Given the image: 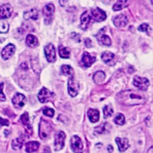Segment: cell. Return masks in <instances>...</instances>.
Segmentation results:
<instances>
[{
    "label": "cell",
    "instance_id": "74e56055",
    "mask_svg": "<svg viewBox=\"0 0 153 153\" xmlns=\"http://www.w3.org/2000/svg\"><path fill=\"white\" fill-rule=\"evenodd\" d=\"M84 44H85V45L87 48H90V47L92 46L91 41L89 38H87L86 39H85V41H84Z\"/></svg>",
    "mask_w": 153,
    "mask_h": 153
},
{
    "label": "cell",
    "instance_id": "4fadbf2b",
    "mask_svg": "<svg viewBox=\"0 0 153 153\" xmlns=\"http://www.w3.org/2000/svg\"><path fill=\"white\" fill-rule=\"evenodd\" d=\"M98 42L104 45H110L111 44V40L110 38L105 33L104 28L101 29L96 35Z\"/></svg>",
    "mask_w": 153,
    "mask_h": 153
},
{
    "label": "cell",
    "instance_id": "8992f818",
    "mask_svg": "<svg viewBox=\"0 0 153 153\" xmlns=\"http://www.w3.org/2000/svg\"><path fill=\"white\" fill-rule=\"evenodd\" d=\"M54 96V93L51 92L45 87H43L38 93V98L40 102L46 103L51 99Z\"/></svg>",
    "mask_w": 153,
    "mask_h": 153
},
{
    "label": "cell",
    "instance_id": "7a4b0ae2",
    "mask_svg": "<svg viewBox=\"0 0 153 153\" xmlns=\"http://www.w3.org/2000/svg\"><path fill=\"white\" fill-rule=\"evenodd\" d=\"M52 131L51 124L45 120L41 119L39 125V136L41 139H47L49 137Z\"/></svg>",
    "mask_w": 153,
    "mask_h": 153
},
{
    "label": "cell",
    "instance_id": "9a60e30c",
    "mask_svg": "<svg viewBox=\"0 0 153 153\" xmlns=\"http://www.w3.org/2000/svg\"><path fill=\"white\" fill-rule=\"evenodd\" d=\"M128 23V19L124 14H121L117 16L114 19V24L116 27H121L125 26Z\"/></svg>",
    "mask_w": 153,
    "mask_h": 153
},
{
    "label": "cell",
    "instance_id": "ac0fdd59",
    "mask_svg": "<svg viewBox=\"0 0 153 153\" xmlns=\"http://www.w3.org/2000/svg\"><path fill=\"white\" fill-rule=\"evenodd\" d=\"M96 59L95 57L91 56L88 52L85 51L82 54V62L85 68H88L96 61Z\"/></svg>",
    "mask_w": 153,
    "mask_h": 153
},
{
    "label": "cell",
    "instance_id": "30bf717a",
    "mask_svg": "<svg viewBox=\"0 0 153 153\" xmlns=\"http://www.w3.org/2000/svg\"><path fill=\"white\" fill-rule=\"evenodd\" d=\"M91 13L94 20L98 22H102L105 20L106 18V13L99 8H96L92 10Z\"/></svg>",
    "mask_w": 153,
    "mask_h": 153
},
{
    "label": "cell",
    "instance_id": "7402d4cb",
    "mask_svg": "<svg viewBox=\"0 0 153 153\" xmlns=\"http://www.w3.org/2000/svg\"><path fill=\"white\" fill-rule=\"evenodd\" d=\"M39 146V143L36 141H30L26 143V151L28 153L36 151Z\"/></svg>",
    "mask_w": 153,
    "mask_h": 153
},
{
    "label": "cell",
    "instance_id": "f35d334b",
    "mask_svg": "<svg viewBox=\"0 0 153 153\" xmlns=\"http://www.w3.org/2000/svg\"><path fill=\"white\" fill-rule=\"evenodd\" d=\"M72 38H73V39H76H76H77V38H78V40L79 41V37H80V35H79V34H78V33H72Z\"/></svg>",
    "mask_w": 153,
    "mask_h": 153
},
{
    "label": "cell",
    "instance_id": "cb8c5ba5",
    "mask_svg": "<svg viewBox=\"0 0 153 153\" xmlns=\"http://www.w3.org/2000/svg\"><path fill=\"white\" fill-rule=\"evenodd\" d=\"M20 120H21V122L22 123V124L26 127L27 132L29 133L30 131L32 132V128H31V126L29 123V117H28V114L27 112H25L24 114H23L21 115Z\"/></svg>",
    "mask_w": 153,
    "mask_h": 153
},
{
    "label": "cell",
    "instance_id": "d6986e66",
    "mask_svg": "<svg viewBox=\"0 0 153 153\" xmlns=\"http://www.w3.org/2000/svg\"><path fill=\"white\" fill-rule=\"evenodd\" d=\"M115 141L118 146L119 151L121 152L125 151L129 146L128 140L127 138L117 137L115 139Z\"/></svg>",
    "mask_w": 153,
    "mask_h": 153
},
{
    "label": "cell",
    "instance_id": "2e32d148",
    "mask_svg": "<svg viewBox=\"0 0 153 153\" xmlns=\"http://www.w3.org/2000/svg\"><path fill=\"white\" fill-rule=\"evenodd\" d=\"M91 16L88 13L87 11H85L81 16V24L80 27L82 30H86L91 22Z\"/></svg>",
    "mask_w": 153,
    "mask_h": 153
},
{
    "label": "cell",
    "instance_id": "e0dca14e",
    "mask_svg": "<svg viewBox=\"0 0 153 153\" xmlns=\"http://www.w3.org/2000/svg\"><path fill=\"white\" fill-rule=\"evenodd\" d=\"M101 58L102 60L108 65L112 66L115 64V62H114L115 55L114 53L111 52H109V51L103 52L101 55Z\"/></svg>",
    "mask_w": 153,
    "mask_h": 153
},
{
    "label": "cell",
    "instance_id": "8d00e7d4",
    "mask_svg": "<svg viewBox=\"0 0 153 153\" xmlns=\"http://www.w3.org/2000/svg\"><path fill=\"white\" fill-rule=\"evenodd\" d=\"M9 121L6 119H3L0 117V127L3 126H8Z\"/></svg>",
    "mask_w": 153,
    "mask_h": 153
},
{
    "label": "cell",
    "instance_id": "f1b7e54d",
    "mask_svg": "<svg viewBox=\"0 0 153 153\" xmlns=\"http://www.w3.org/2000/svg\"><path fill=\"white\" fill-rule=\"evenodd\" d=\"M61 72L63 75H69L72 77L74 75V70L69 65H64L61 67Z\"/></svg>",
    "mask_w": 153,
    "mask_h": 153
},
{
    "label": "cell",
    "instance_id": "3957f363",
    "mask_svg": "<svg viewBox=\"0 0 153 153\" xmlns=\"http://www.w3.org/2000/svg\"><path fill=\"white\" fill-rule=\"evenodd\" d=\"M55 7L52 4H48L42 9V14L45 17V24H50L52 22V17L54 12Z\"/></svg>",
    "mask_w": 153,
    "mask_h": 153
},
{
    "label": "cell",
    "instance_id": "44dd1931",
    "mask_svg": "<svg viewBox=\"0 0 153 153\" xmlns=\"http://www.w3.org/2000/svg\"><path fill=\"white\" fill-rule=\"evenodd\" d=\"M87 116L91 122L96 123L99 119V112L97 109H90L87 112Z\"/></svg>",
    "mask_w": 153,
    "mask_h": 153
},
{
    "label": "cell",
    "instance_id": "4dcf8cb0",
    "mask_svg": "<svg viewBox=\"0 0 153 153\" xmlns=\"http://www.w3.org/2000/svg\"><path fill=\"white\" fill-rule=\"evenodd\" d=\"M103 115H104L105 118H107L111 117L113 114V109L112 107L109 105H105L103 108Z\"/></svg>",
    "mask_w": 153,
    "mask_h": 153
},
{
    "label": "cell",
    "instance_id": "ab89813d",
    "mask_svg": "<svg viewBox=\"0 0 153 153\" xmlns=\"http://www.w3.org/2000/svg\"><path fill=\"white\" fill-rule=\"evenodd\" d=\"M107 149H108V151L109 152L111 153V152L113 151V149H113V147H112L111 145H109L108 146Z\"/></svg>",
    "mask_w": 153,
    "mask_h": 153
},
{
    "label": "cell",
    "instance_id": "e575fe53",
    "mask_svg": "<svg viewBox=\"0 0 153 153\" xmlns=\"http://www.w3.org/2000/svg\"><path fill=\"white\" fill-rule=\"evenodd\" d=\"M149 29V26L147 23H143L140 25L138 27V30L141 32H148Z\"/></svg>",
    "mask_w": 153,
    "mask_h": 153
},
{
    "label": "cell",
    "instance_id": "f546056e",
    "mask_svg": "<svg viewBox=\"0 0 153 153\" xmlns=\"http://www.w3.org/2000/svg\"><path fill=\"white\" fill-rule=\"evenodd\" d=\"M9 25L7 21L4 20H0V33H7L8 30Z\"/></svg>",
    "mask_w": 153,
    "mask_h": 153
},
{
    "label": "cell",
    "instance_id": "ba28073f",
    "mask_svg": "<svg viewBox=\"0 0 153 153\" xmlns=\"http://www.w3.org/2000/svg\"><path fill=\"white\" fill-rule=\"evenodd\" d=\"M71 146L75 153H82L83 145L81 139L78 136H74L71 139Z\"/></svg>",
    "mask_w": 153,
    "mask_h": 153
},
{
    "label": "cell",
    "instance_id": "60d3db41",
    "mask_svg": "<svg viewBox=\"0 0 153 153\" xmlns=\"http://www.w3.org/2000/svg\"><path fill=\"white\" fill-rule=\"evenodd\" d=\"M112 0H102V1L105 3V4H109V2H111Z\"/></svg>",
    "mask_w": 153,
    "mask_h": 153
},
{
    "label": "cell",
    "instance_id": "603a6c76",
    "mask_svg": "<svg viewBox=\"0 0 153 153\" xmlns=\"http://www.w3.org/2000/svg\"><path fill=\"white\" fill-rule=\"evenodd\" d=\"M26 44L32 48L35 47L38 45V41L37 38L32 34H28L26 39Z\"/></svg>",
    "mask_w": 153,
    "mask_h": 153
},
{
    "label": "cell",
    "instance_id": "277c9868",
    "mask_svg": "<svg viewBox=\"0 0 153 153\" xmlns=\"http://www.w3.org/2000/svg\"><path fill=\"white\" fill-rule=\"evenodd\" d=\"M133 84L139 90L145 91L149 85V82L146 78L139 76H135L133 78Z\"/></svg>",
    "mask_w": 153,
    "mask_h": 153
},
{
    "label": "cell",
    "instance_id": "ffe728a7",
    "mask_svg": "<svg viewBox=\"0 0 153 153\" xmlns=\"http://www.w3.org/2000/svg\"><path fill=\"white\" fill-rule=\"evenodd\" d=\"M39 17V13L36 8H32L24 13L23 17L26 20L32 19V20H37Z\"/></svg>",
    "mask_w": 153,
    "mask_h": 153
},
{
    "label": "cell",
    "instance_id": "83f0119b",
    "mask_svg": "<svg viewBox=\"0 0 153 153\" xmlns=\"http://www.w3.org/2000/svg\"><path fill=\"white\" fill-rule=\"evenodd\" d=\"M105 78V74L103 71H97L93 75V79L97 84H100Z\"/></svg>",
    "mask_w": 153,
    "mask_h": 153
},
{
    "label": "cell",
    "instance_id": "836d02e7",
    "mask_svg": "<svg viewBox=\"0 0 153 153\" xmlns=\"http://www.w3.org/2000/svg\"><path fill=\"white\" fill-rule=\"evenodd\" d=\"M106 123H102V124H100V126H97V127L95 128V131L98 133H103V131H105L106 130Z\"/></svg>",
    "mask_w": 153,
    "mask_h": 153
},
{
    "label": "cell",
    "instance_id": "d6a6232c",
    "mask_svg": "<svg viewBox=\"0 0 153 153\" xmlns=\"http://www.w3.org/2000/svg\"><path fill=\"white\" fill-rule=\"evenodd\" d=\"M43 114L46 116L53 117L54 114V111L51 108H45L43 110Z\"/></svg>",
    "mask_w": 153,
    "mask_h": 153
},
{
    "label": "cell",
    "instance_id": "5bb4252c",
    "mask_svg": "<svg viewBox=\"0 0 153 153\" xmlns=\"http://www.w3.org/2000/svg\"><path fill=\"white\" fill-rule=\"evenodd\" d=\"M12 102L15 107L22 108L26 103V98L23 94L20 93H17L13 97L12 99Z\"/></svg>",
    "mask_w": 153,
    "mask_h": 153
},
{
    "label": "cell",
    "instance_id": "d4e9b609",
    "mask_svg": "<svg viewBox=\"0 0 153 153\" xmlns=\"http://www.w3.org/2000/svg\"><path fill=\"white\" fill-rule=\"evenodd\" d=\"M59 55L62 58L68 59L70 56V50L68 47L63 45H60L59 48Z\"/></svg>",
    "mask_w": 153,
    "mask_h": 153
},
{
    "label": "cell",
    "instance_id": "d590c367",
    "mask_svg": "<svg viewBox=\"0 0 153 153\" xmlns=\"http://www.w3.org/2000/svg\"><path fill=\"white\" fill-rule=\"evenodd\" d=\"M3 85L4 82H0V101H4L5 100V96L2 91Z\"/></svg>",
    "mask_w": 153,
    "mask_h": 153
},
{
    "label": "cell",
    "instance_id": "8fae6325",
    "mask_svg": "<svg viewBox=\"0 0 153 153\" xmlns=\"http://www.w3.org/2000/svg\"><path fill=\"white\" fill-rule=\"evenodd\" d=\"M16 50L15 46L12 44H9L6 45L2 50L1 55L4 60L10 59L14 54Z\"/></svg>",
    "mask_w": 153,
    "mask_h": 153
},
{
    "label": "cell",
    "instance_id": "52a82bcc",
    "mask_svg": "<svg viewBox=\"0 0 153 153\" xmlns=\"http://www.w3.org/2000/svg\"><path fill=\"white\" fill-rule=\"evenodd\" d=\"M65 137V134L62 131H60L56 134L54 143V147L56 151H59L63 148Z\"/></svg>",
    "mask_w": 153,
    "mask_h": 153
},
{
    "label": "cell",
    "instance_id": "4316f807",
    "mask_svg": "<svg viewBox=\"0 0 153 153\" xmlns=\"http://www.w3.org/2000/svg\"><path fill=\"white\" fill-rule=\"evenodd\" d=\"M24 140H25L24 139L23 137H21L14 139L12 141V143H11L13 148L14 149H16V150L20 149L22 147L23 143Z\"/></svg>",
    "mask_w": 153,
    "mask_h": 153
},
{
    "label": "cell",
    "instance_id": "7c38bea8",
    "mask_svg": "<svg viewBox=\"0 0 153 153\" xmlns=\"http://www.w3.org/2000/svg\"><path fill=\"white\" fill-rule=\"evenodd\" d=\"M13 11L12 7L8 4H4L0 7V19H5L10 17Z\"/></svg>",
    "mask_w": 153,
    "mask_h": 153
},
{
    "label": "cell",
    "instance_id": "9c48e42d",
    "mask_svg": "<svg viewBox=\"0 0 153 153\" xmlns=\"http://www.w3.org/2000/svg\"><path fill=\"white\" fill-rule=\"evenodd\" d=\"M68 89L69 94L72 97H75L78 94L79 87L78 83L73 78V77L70 78L68 80Z\"/></svg>",
    "mask_w": 153,
    "mask_h": 153
},
{
    "label": "cell",
    "instance_id": "484cf974",
    "mask_svg": "<svg viewBox=\"0 0 153 153\" xmlns=\"http://www.w3.org/2000/svg\"><path fill=\"white\" fill-rule=\"evenodd\" d=\"M128 0H118L112 7L114 11H119L127 5Z\"/></svg>",
    "mask_w": 153,
    "mask_h": 153
},
{
    "label": "cell",
    "instance_id": "5b68a950",
    "mask_svg": "<svg viewBox=\"0 0 153 153\" xmlns=\"http://www.w3.org/2000/svg\"><path fill=\"white\" fill-rule=\"evenodd\" d=\"M44 53L48 62H54L56 59V50L52 44H48L44 47Z\"/></svg>",
    "mask_w": 153,
    "mask_h": 153
},
{
    "label": "cell",
    "instance_id": "6da1fadb",
    "mask_svg": "<svg viewBox=\"0 0 153 153\" xmlns=\"http://www.w3.org/2000/svg\"><path fill=\"white\" fill-rule=\"evenodd\" d=\"M116 99L120 103L126 106L142 105L146 102L145 96L141 92L132 90L120 92L117 94Z\"/></svg>",
    "mask_w": 153,
    "mask_h": 153
},
{
    "label": "cell",
    "instance_id": "1f68e13d",
    "mask_svg": "<svg viewBox=\"0 0 153 153\" xmlns=\"http://www.w3.org/2000/svg\"><path fill=\"white\" fill-rule=\"evenodd\" d=\"M115 123L118 125H123L125 123V117L122 114H118L114 120Z\"/></svg>",
    "mask_w": 153,
    "mask_h": 153
}]
</instances>
